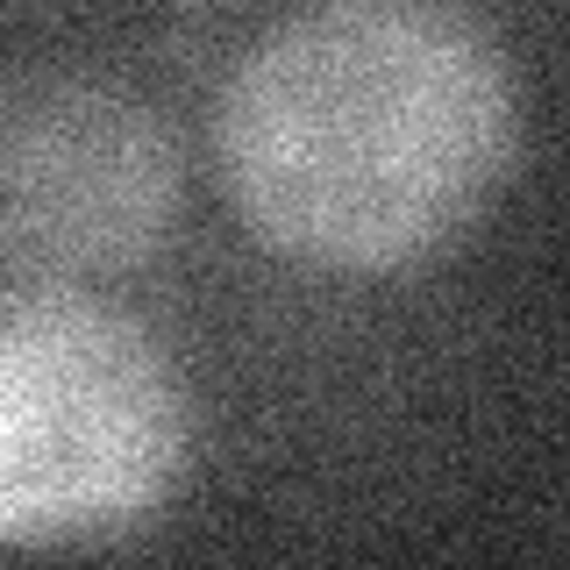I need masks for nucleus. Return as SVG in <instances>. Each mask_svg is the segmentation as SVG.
<instances>
[{"mask_svg":"<svg viewBox=\"0 0 570 570\" xmlns=\"http://www.w3.org/2000/svg\"><path fill=\"white\" fill-rule=\"evenodd\" d=\"M521 129L507 43L456 0H299L207 107L243 236L328 278L456 249L521 171Z\"/></svg>","mask_w":570,"mask_h":570,"instance_id":"nucleus-1","label":"nucleus"},{"mask_svg":"<svg viewBox=\"0 0 570 570\" xmlns=\"http://www.w3.org/2000/svg\"><path fill=\"white\" fill-rule=\"evenodd\" d=\"M193 456L171 350L94 285L8 278L0 299V542L100 549L165 513Z\"/></svg>","mask_w":570,"mask_h":570,"instance_id":"nucleus-2","label":"nucleus"},{"mask_svg":"<svg viewBox=\"0 0 570 570\" xmlns=\"http://www.w3.org/2000/svg\"><path fill=\"white\" fill-rule=\"evenodd\" d=\"M186 157L136 86L86 65L14 71L0 94V257L8 278L107 285L178 236Z\"/></svg>","mask_w":570,"mask_h":570,"instance_id":"nucleus-3","label":"nucleus"},{"mask_svg":"<svg viewBox=\"0 0 570 570\" xmlns=\"http://www.w3.org/2000/svg\"><path fill=\"white\" fill-rule=\"evenodd\" d=\"M171 8H200V0H171Z\"/></svg>","mask_w":570,"mask_h":570,"instance_id":"nucleus-4","label":"nucleus"}]
</instances>
